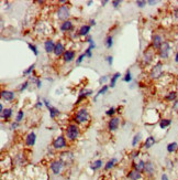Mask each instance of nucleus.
Returning a JSON list of instances; mask_svg holds the SVG:
<instances>
[{
  "label": "nucleus",
  "mask_w": 178,
  "mask_h": 180,
  "mask_svg": "<svg viewBox=\"0 0 178 180\" xmlns=\"http://www.w3.org/2000/svg\"><path fill=\"white\" fill-rule=\"evenodd\" d=\"M101 166H102V160H96V161H94L92 162V165H91V169L92 170H97L99 169V168H101Z\"/></svg>",
  "instance_id": "2f4dec72"
},
{
  "label": "nucleus",
  "mask_w": 178,
  "mask_h": 180,
  "mask_svg": "<svg viewBox=\"0 0 178 180\" xmlns=\"http://www.w3.org/2000/svg\"><path fill=\"white\" fill-rule=\"evenodd\" d=\"M115 162H117V158H112V159H110L108 162L106 164V166H104V169H106V170H110L114 166V164H115Z\"/></svg>",
  "instance_id": "c756f323"
},
{
  "label": "nucleus",
  "mask_w": 178,
  "mask_h": 180,
  "mask_svg": "<svg viewBox=\"0 0 178 180\" xmlns=\"http://www.w3.org/2000/svg\"><path fill=\"white\" fill-rule=\"evenodd\" d=\"M59 160L63 162L64 166H68L73 162L74 160V154L72 151H63L59 155Z\"/></svg>",
  "instance_id": "20e7f679"
},
{
  "label": "nucleus",
  "mask_w": 178,
  "mask_h": 180,
  "mask_svg": "<svg viewBox=\"0 0 178 180\" xmlns=\"http://www.w3.org/2000/svg\"><path fill=\"white\" fill-rule=\"evenodd\" d=\"M107 80H108V76H102V77L99 79V83H100V84H104Z\"/></svg>",
  "instance_id": "09e8293b"
},
{
  "label": "nucleus",
  "mask_w": 178,
  "mask_h": 180,
  "mask_svg": "<svg viewBox=\"0 0 178 180\" xmlns=\"http://www.w3.org/2000/svg\"><path fill=\"white\" fill-rule=\"evenodd\" d=\"M65 46H64V44L60 42V41H58V42H56V44H55V49H54V53L56 56H63V54L65 53Z\"/></svg>",
  "instance_id": "9b49d317"
},
{
  "label": "nucleus",
  "mask_w": 178,
  "mask_h": 180,
  "mask_svg": "<svg viewBox=\"0 0 178 180\" xmlns=\"http://www.w3.org/2000/svg\"><path fill=\"white\" fill-rule=\"evenodd\" d=\"M175 15H176V17H178V9L175 10Z\"/></svg>",
  "instance_id": "052dcab7"
},
{
  "label": "nucleus",
  "mask_w": 178,
  "mask_h": 180,
  "mask_svg": "<svg viewBox=\"0 0 178 180\" xmlns=\"http://www.w3.org/2000/svg\"><path fill=\"white\" fill-rule=\"evenodd\" d=\"M119 124H120V118H119V117H117V116L111 117L110 120L108 122V129L110 130V131L117 130L119 127Z\"/></svg>",
  "instance_id": "1a4fd4ad"
},
{
  "label": "nucleus",
  "mask_w": 178,
  "mask_h": 180,
  "mask_svg": "<svg viewBox=\"0 0 178 180\" xmlns=\"http://www.w3.org/2000/svg\"><path fill=\"white\" fill-rule=\"evenodd\" d=\"M104 43H106V46H107L108 49H110V48L112 46V44H113V38H112L111 35H109L108 38L106 39V42H104Z\"/></svg>",
  "instance_id": "473e14b6"
},
{
  "label": "nucleus",
  "mask_w": 178,
  "mask_h": 180,
  "mask_svg": "<svg viewBox=\"0 0 178 180\" xmlns=\"http://www.w3.org/2000/svg\"><path fill=\"white\" fill-rule=\"evenodd\" d=\"M175 61L178 63V51H177V53H176V55H175Z\"/></svg>",
  "instance_id": "4d7b16f0"
},
{
  "label": "nucleus",
  "mask_w": 178,
  "mask_h": 180,
  "mask_svg": "<svg viewBox=\"0 0 178 180\" xmlns=\"http://www.w3.org/2000/svg\"><path fill=\"white\" fill-rule=\"evenodd\" d=\"M23 116H24V113H23V110H19V112H18V114H17V117H15V122L20 123L21 120H23Z\"/></svg>",
  "instance_id": "f704fd0d"
},
{
  "label": "nucleus",
  "mask_w": 178,
  "mask_h": 180,
  "mask_svg": "<svg viewBox=\"0 0 178 180\" xmlns=\"http://www.w3.org/2000/svg\"><path fill=\"white\" fill-rule=\"evenodd\" d=\"M162 180H168V177L166 174H163V175H162Z\"/></svg>",
  "instance_id": "864d4df0"
},
{
  "label": "nucleus",
  "mask_w": 178,
  "mask_h": 180,
  "mask_svg": "<svg viewBox=\"0 0 178 180\" xmlns=\"http://www.w3.org/2000/svg\"><path fill=\"white\" fill-rule=\"evenodd\" d=\"M90 5H92V1H88L87 2V6H90Z\"/></svg>",
  "instance_id": "bf43d9fd"
},
{
  "label": "nucleus",
  "mask_w": 178,
  "mask_h": 180,
  "mask_svg": "<svg viewBox=\"0 0 178 180\" xmlns=\"http://www.w3.org/2000/svg\"><path fill=\"white\" fill-rule=\"evenodd\" d=\"M107 2H108V1H107V0H104V1H101V5H102V6L107 5Z\"/></svg>",
  "instance_id": "13d9d810"
},
{
  "label": "nucleus",
  "mask_w": 178,
  "mask_h": 180,
  "mask_svg": "<svg viewBox=\"0 0 178 180\" xmlns=\"http://www.w3.org/2000/svg\"><path fill=\"white\" fill-rule=\"evenodd\" d=\"M28 46H29V49L32 51V52H33L35 55H39V51H38V48H36L34 44H32V43H28Z\"/></svg>",
  "instance_id": "c9c22d12"
},
{
  "label": "nucleus",
  "mask_w": 178,
  "mask_h": 180,
  "mask_svg": "<svg viewBox=\"0 0 178 180\" xmlns=\"http://www.w3.org/2000/svg\"><path fill=\"white\" fill-rule=\"evenodd\" d=\"M69 17V8L67 6H60L57 9V18L59 20L66 21Z\"/></svg>",
  "instance_id": "39448f33"
},
{
  "label": "nucleus",
  "mask_w": 178,
  "mask_h": 180,
  "mask_svg": "<svg viewBox=\"0 0 178 180\" xmlns=\"http://www.w3.org/2000/svg\"><path fill=\"white\" fill-rule=\"evenodd\" d=\"M140 139H141V134L138 133V134H136V135L134 136L133 139H132V146H136V144L140 141Z\"/></svg>",
  "instance_id": "e433bc0d"
},
{
  "label": "nucleus",
  "mask_w": 178,
  "mask_h": 180,
  "mask_svg": "<svg viewBox=\"0 0 178 180\" xmlns=\"http://www.w3.org/2000/svg\"><path fill=\"white\" fill-rule=\"evenodd\" d=\"M178 105V100L177 101H175V103H174V105H173V108H176Z\"/></svg>",
  "instance_id": "6e6d98bb"
},
{
  "label": "nucleus",
  "mask_w": 178,
  "mask_h": 180,
  "mask_svg": "<svg viewBox=\"0 0 178 180\" xmlns=\"http://www.w3.org/2000/svg\"><path fill=\"white\" fill-rule=\"evenodd\" d=\"M78 135H79V128L76 124H69L66 127V137H67V139L74 141V140L77 139Z\"/></svg>",
  "instance_id": "f257e3e1"
},
{
  "label": "nucleus",
  "mask_w": 178,
  "mask_h": 180,
  "mask_svg": "<svg viewBox=\"0 0 178 180\" xmlns=\"http://www.w3.org/2000/svg\"><path fill=\"white\" fill-rule=\"evenodd\" d=\"M89 120V113L86 108H80L76 112L74 117V120L77 124H84Z\"/></svg>",
  "instance_id": "f03ea898"
},
{
  "label": "nucleus",
  "mask_w": 178,
  "mask_h": 180,
  "mask_svg": "<svg viewBox=\"0 0 178 180\" xmlns=\"http://www.w3.org/2000/svg\"><path fill=\"white\" fill-rule=\"evenodd\" d=\"M155 138H154L153 136H149V137H147L146 138V140H145V143H144V148L145 149H149L151 147H153V145L155 144Z\"/></svg>",
  "instance_id": "5701e85b"
},
{
  "label": "nucleus",
  "mask_w": 178,
  "mask_h": 180,
  "mask_svg": "<svg viewBox=\"0 0 178 180\" xmlns=\"http://www.w3.org/2000/svg\"><path fill=\"white\" fill-rule=\"evenodd\" d=\"M176 98H177V93L176 92H169L167 95L165 96V100L168 101V102H175L176 101Z\"/></svg>",
  "instance_id": "a878e982"
},
{
  "label": "nucleus",
  "mask_w": 178,
  "mask_h": 180,
  "mask_svg": "<svg viewBox=\"0 0 178 180\" xmlns=\"http://www.w3.org/2000/svg\"><path fill=\"white\" fill-rule=\"evenodd\" d=\"M154 58V52L152 49H147V50L144 52L143 55V62L144 64H149Z\"/></svg>",
  "instance_id": "f8f14e48"
},
{
  "label": "nucleus",
  "mask_w": 178,
  "mask_h": 180,
  "mask_svg": "<svg viewBox=\"0 0 178 180\" xmlns=\"http://www.w3.org/2000/svg\"><path fill=\"white\" fill-rule=\"evenodd\" d=\"M170 124H172V120H162L161 122H159V127L162 128V129H165L166 127H168V126H170Z\"/></svg>",
  "instance_id": "c85d7f7f"
},
{
  "label": "nucleus",
  "mask_w": 178,
  "mask_h": 180,
  "mask_svg": "<svg viewBox=\"0 0 178 180\" xmlns=\"http://www.w3.org/2000/svg\"><path fill=\"white\" fill-rule=\"evenodd\" d=\"M90 31V25H84L80 27V29L78 30L79 37H85L88 34V32Z\"/></svg>",
  "instance_id": "4be33fe9"
},
{
  "label": "nucleus",
  "mask_w": 178,
  "mask_h": 180,
  "mask_svg": "<svg viewBox=\"0 0 178 180\" xmlns=\"http://www.w3.org/2000/svg\"><path fill=\"white\" fill-rule=\"evenodd\" d=\"M60 30L64 31V32H68V31L73 30V22L69 20L64 21V22L60 25Z\"/></svg>",
  "instance_id": "412c9836"
},
{
  "label": "nucleus",
  "mask_w": 178,
  "mask_h": 180,
  "mask_svg": "<svg viewBox=\"0 0 178 180\" xmlns=\"http://www.w3.org/2000/svg\"><path fill=\"white\" fill-rule=\"evenodd\" d=\"M128 178L131 180H141L142 179V172H138L136 170H131L128 172Z\"/></svg>",
  "instance_id": "a211bd4d"
},
{
  "label": "nucleus",
  "mask_w": 178,
  "mask_h": 180,
  "mask_svg": "<svg viewBox=\"0 0 178 180\" xmlns=\"http://www.w3.org/2000/svg\"><path fill=\"white\" fill-rule=\"evenodd\" d=\"M114 114H115V108H114V107H110V108L106 112V115L111 116V117H113Z\"/></svg>",
  "instance_id": "4c0bfd02"
},
{
  "label": "nucleus",
  "mask_w": 178,
  "mask_h": 180,
  "mask_svg": "<svg viewBox=\"0 0 178 180\" xmlns=\"http://www.w3.org/2000/svg\"><path fill=\"white\" fill-rule=\"evenodd\" d=\"M49 116H51V118H54L56 115H58L59 114V110L56 108V107H53V106H51L49 108Z\"/></svg>",
  "instance_id": "7c9ffc66"
},
{
  "label": "nucleus",
  "mask_w": 178,
  "mask_h": 180,
  "mask_svg": "<svg viewBox=\"0 0 178 180\" xmlns=\"http://www.w3.org/2000/svg\"><path fill=\"white\" fill-rule=\"evenodd\" d=\"M163 74V64L161 62H158L152 68V70L149 72V77L152 80H156L158 77H161Z\"/></svg>",
  "instance_id": "7ed1b4c3"
},
{
  "label": "nucleus",
  "mask_w": 178,
  "mask_h": 180,
  "mask_svg": "<svg viewBox=\"0 0 178 180\" xmlns=\"http://www.w3.org/2000/svg\"><path fill=\"white\" fill-rule=\"evenodd\" d=\"M106 60H107V62H108V64L110 65V66L112 65V63H113V58H112L111 55H109V56H107V59H106Z\"/></svg>",
  "instance_id": "a18cd8bd"
},
{
  "label": "nucleus",
  "mask_w": 178,
  "mask_h": 180,
  "mask_svg": "<svg viewBox=\"0 0 178 180\" xmlns=\"http://www.w3.org/2000/svg\"><path fill=\"white\" fill-rule=\"evenodd\" d=\"M85 58H86V55H85V53H83V54H80L78 56V58H77V60H76V63H77V64H79V63H81V62H83V60H84Z\"/></svg>",
  "instance_id": "37998d69"
},
{
  "label": "nucleus",
  "mask_w": 178,
  "mask_h": 180,
  "mask_svg": "<svg viewBox=\"0 0 178 180\" xmlns=\"http://www.w3.org/2000/svg\"><path fill=\"white\" fill-rule=\"evenodd\" d=\"M19 127V123L18 122H13L11 126H10V129H15V128H18Z\"/></svg>",
  "instance_id": "49530a36"
},
{
  "label": "nucleus",
  "mask_w": 178,
  "mask_h": 180,
  "mask_svg": "<svg viewBox=\"0 0 178 180\" xmlns=\"http://www.w3.org/2000/svg\"><path fill=\"white\" fill-rule=\"evenodd\" d=\"M178 149V144L177 143H170V144H168L167 145V151L168 153H174V151H176Z\"/></svg>",
  "instance_id": "cd10ccee"
},
{
  "label": "nucleus",
  "mask_w": 178,
  "mask_h": 180,
  "mask_svg": "<svg viewBox=\"0 0 178 180\" xmlns=\"http://www.w3.org/2000/svg\"><path fill=\"white\" fill-rule=\"evenodd\" d=\"M169 51H170V45L168 42H164L161 49L158 50V55L161 59H167L168 55H169Z\"/></svg>",
  "instance_id": "0eeeda50"
},
{
  "label": "nucleus",
  "mask_w": 178,
  "mask_h": 180,
  "mask_svg": "<svg viewBox=\"0 0 178 180\" xmlns=\"http://www.w3.org/2000/svg\"><path fill=\"white\" fill-rule=\"evenodd\" d=\"M163 39L159 34H154L153 38H152V48L155 49V50H159L161 46L163 44Z\"/></svg>",
  "instance_id": "9d476101"
},
{
  "label": "nucleus",
  "mask_w": 178,
  "mask_h": 180,
  "mask_svg": "<svg viewBox=\"0 0 178 180\" xmlns=\"http://www.w3.org/2000/svg\"><path fill=\"white\" fill-rule=\"evenodd\" d=\"M133 168H134V170H136L138 172H144V169H145V161H143V160H138V162H133Z\"/></svg>",
  "instance_id": "aec40b11"
},
{
  "label": "nucleus",
  "mask_w": 178,
  "mask_h": 180,
  "mask_svg": "<svg viewBox=\"0 0 178 180\" xmlns=\"http://www.w3.org/2000/svg\"><path fill=\"white\" fill-rule=\"evenodd\" d=\"M52 145H53V148H54V149H63V148L66 147V138L62 135L58 136V137H56V138L53 140Z\"/></svg>",
  "instance_id": "423d86ee"
},
{
  "label": "nucleus",
  "mask_w": 178,
  "mask_h": 180,
  "mask_svg": "<svg viewBox=\"0 0 178 180\" xmlns=\"http://www.w3.org/2000/svg\"><path fill=\"white\" fill-rule=\"evenodd\" d=\"M138 155H140V151H133V153H131V158L135 159V158H138Z\"/></svg>",
  "instance_id": "de8ad7c7"
},
{
  "label": "nucleus",
  "mask_w": 178,
  "mask_h": 180,
  "mask_svg": "<svg viewBox=\"0 0 178 180\" xmlns=\"http://www.w3.org/2000/svg\"><path fill=\"white\" fill-rule=\"evenodd\" d=\"M43 104H44V103H43V101H38V102H36V104H35V107L40 108V107H42V106H43Z\"/></svg>",
  "instance_id": "8fccbe9b"
},
{
  "label": "nucleus",
  "mask_w": 178,
  "mask_h": 180,
  "mask_svg": "<svg viewBox=\"0 0 178 180\" xmlns=\"http://www.w3.org/2000/svg\"><path fill=\"white\" fill-rule=\"evenodd\" d=\"M120 76H121V74H120L119 72L114 73V74L111 76V79H110V87H114V86H115V83H117V81H118V79Z\"/></svg>",
  "instance_id": "393cba45"
},
{
  "label": "nucleus",
  "mask_w": 178,
  "mask_h": 180,
  "mask_svg": "<svg viewBox=\"0 0 178 180\" xmlns=\"http://www.w3.org/2000/svg\"><path fill=\"white\" fill-rule=\"evenodd\" d=\"M34 68H35V64H32L31 66H29V69H26L25 71H23V75H29L32 71L34 70Z\"/></svg>",
  "instance_id": "58836bf2"
},
{
  "label": "nucleus",
  "mask_w": 178,
  "mask_h": 180,
  "mask_svg": "<svg viewBox=\"0 0 178 180\" xmlns=\"http://www.w3.org/2000/svg\"><path fill=\"white\" fill-rule=\"evenodd\" d=\"M154 171H155V168H154L153 162H151V161H146V162H145V169H144V172H145L147 176H149V177H152L154 174Z\"/></svg>",
  "instance_id": "dca6fc26"
},
{
  "label": "nucleus",
  "mask_w": 178,
  "mask_h": 180,
  "mask_svg": "<svg viewBox=\"0 0 178 180\" xmlns=\"http://www.w3.org/2000/svg\"><path fill=\"white\" fill-rule=\"evenodd\" d=\"M35 140H36V135L33 131H31L25 137V144H26V146H33L35 144Z\"/></svg>",
  "instance_id": "f3484780"
},
{
  "label": "nucleus",
  "mask_w": 178,
  "mask_h": 180,
  "mask_svg": "<svg viewBox=\"0 0 178 180\" xmlns=\"http://www.w3.org/2000/svg\"><path fill=\"white\" fill-rule=\"evenodd\" d=\"M89 23H90V27H91V25H96V21H95L94 19H91V20L89 21Z\"/></svg>",
  "instance_id": "5fc2aeb1"
},
{
  "label": "nucleus",
  "mask_w": 178,
  "mask_h": 180,
  "mask_svg": "<svg viewBox=\"0 0 178 180\" xmlns=\"http://www.w3.org/2000/svg\"><path fill=\"white\" fill-rule=\"evenodd\" d=\"M1 98L5 101H8V102H10V101H12L13 98H15V93L13 92H11V91H2L1 92Z\"/></svg>",
  "instance_id": "6ab92c4d"
},
{
  "label": "nucleus",
  "mask_w": 178,
  "mask_h": 180,
  "mask_svg": "<svg viewBox=\"0 0 178 180\" xmlns=\"http://www.w3.org/2000/svg\"><path fill=\"white\" fill-rule=\"evenodd\" d=\"M123 81L124 82H127V83H129V82L132 81V75H131L130 70L127 71V73H125V75H124V77H123Z\"/></svg>",
  "instance_id": "72a5a7b5"
},
{
  "label": "nucleus",
  "mask_w": 178,
  "mask_h": 180,
  "mask_svg": "<svg viewBox=\"0 0 178 180\" xmlns=\"http://www.w3.org/2000/svg\"><path fill=\"white\" fill-rule=\"evenodd\" d=\"M0 116H1L2 120H9V118H11V116H12V110H11V108H6V110L0 114Z\"/></svg>",
  "instance_id": "b1692460"
},
{
  "label": "nucleus",
  "mask_w": 178,
  "mask_h": 180,
  "mask_svg": "<svg viewBox=\"0 0 178 180\" xmlns=\"http://www.w3.org/2000/svg\"><path fill=\"white\" fill-rule=\"evenodd\" d=\"M91 94H92V91L91 90H81L80 92H79L78 100H77V102H76V104H79L81 101L85 100L87 96L91 95Z\"/></svg>",
  "instance_id": "2eb2a0df"
},
{
  "label": "nucleus",
  "mask_w": 178,
  "mask_h": 180,
  "mask_svg": "<svg viewBox=\"0 0 178 180\" xmlns=\"http://www.w3.org/2000/svg\"><path fill=\"white\" fill-rule=\"evenodd\" d=\"M111 5L113 6V8H118L119 6L121 5V0H113V1L111 2Z\"/></svg>",
  "instance_id": "c03bdc74"
},
{
  "label": "nucleus",
  "mask_w": 178,
  "mask_h": 180,
  "mask_svg": "<svg viewBox=\"0 0 178 180\" xmlns=\"http://www.w3.org/2000/svg\"><path fill=\"white\" fill-rule=\"evenodd\" d=\"M156 2H157V1H154V0H148V1H147V4H148V5H151V6L156 5Z\"/></svg>",
  "instance_id": "603ef678"
},
{
  "label": "nucleus",
  "mask_w": 178,
  "mask_h": 180,
  "mask_svg": "<svg viewBox=\"0 0 178 180\" xmlns=\"http://www.w3.org/2000/svg\"><path fill=\"white\" fill-rule=\"evenodd\" d=\"M74 59H75V51L73 50L65 51V53L63 54V60H64V62L69 63V62H72Z\"/></svg>",
  "instance_id": "ddd939ff"
},
{
  "label": "nucleus",
  "mask_w": 178,
  "mask_h": 180,
  "mask_svg": "<svg viewBox=\"0 0 178 180\" xmlns=\"http://www.w3.org/2000/svg\"><path fill=\"white\" fill-rule=\"evenodd\" d=\"M146 4H147V1H144V0H138L136 1V6L140 8H143L144 6H146Z\"/></svg>",
  "instance_id": "ea45409f"
},
{
  "label": "nucleus",
  "mask_w": 178,
  "mask_h": 180,
  "mask_svg": "<svg viewBox=\"0 0 178 180\" xmlns=\"http://www.w3.org/2000/svg\"><path fill=\"white\" fill-rule=\"evenodd\" d=\"M109 90V86L108 85H104V86H102V87H101V89H100V90L98 91V93H97V94H96V96H95L94 97V100L95 101H97V98H98V96H100V95H104V93H106V92H107V91Z\"/></svg>",
  "instance_id": "bb28decb"
},
{
  "label": "nucleus",
  "mask_w": 178,
  "mask_h": 180,
  "mask_svg": "<svg viewBox=\"0 0 178 180\" xmlns=\"http://www.w3.org/2000/svg\"><path fill=\"white\" fill-rule=\"evenodd\" d=\"M91 49L90 48H87L86 51H85V55H86V58H91L92 56V53H91Z\"/></svg>",
  "instance_id": "79ce46f5"
},
{
  "label": "nucleus",
  "mask_w": 178,
  "mask_h": 180,
  "mask_svg": "<svg viewBox=\"0 0 178 180\" xmlns=\"http://www.w3.org/2000/svg\"><path fill=\"white\" fill-rule=\"evenodd\" d=\"M28 85H29V82H28V81H26V82H24L23 84H21V86H20V89H19V92H23V91L26 90Z\"/></svg>",
  "instance_id": "a19ab883"
},
{
  "label": "nucleus",
  "mask_w": 178,
  "mask_h": 180,
  "mask_svg": "<svg viewBox=\"0 0 178 180\" xmlns=\"http://www.w3.org/2000/svg\"><path fill=\"white\" fill-rule=\"evenodd\" d=\"M35 82H36V86H38V89H41V86H42V82H41L39 79H36Z\"/></svg>",
  "instance_id": "3c124183"
},
{
  "label": "nucleus",
  "mask_w": 178,
  "mask_h": 180,
  "mask_svg": "<svg viewBox=\"0 0 178 180\" xmlns=\"http://www.w3.org/2000/svg\"><path fill=\"white\" fill-rule=\"evenodd\" d=\"M55 43L53 40H51V39H49V40H46L44 42V49L45 51L47 52V53H51V52H54V49H55Z\"/></svg>",
  "instance_id": "4468645a"
},
{
  "label": "nucleus",
  "mask_w": 178,
  "mask_h": 180,
  "mask_svg": "<svg viewBox=\"0 0 178 180\" xmlns=\"http://www.w3.org/2000/svg\"><path fill=\"white\" fill-rule=\"evenodd\" d=\"M63 162L60 161V160H54V161H52L51 162V165H49V168L52 170V172L54 174V175H58L59 172H60V170L63 168Z\"/></svg>",
  "instance_id": "6e6552de"
}]
</instances>
